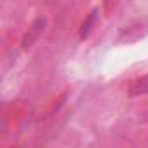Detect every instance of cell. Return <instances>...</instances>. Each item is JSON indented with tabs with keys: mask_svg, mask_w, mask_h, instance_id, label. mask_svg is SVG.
Masks as SVG:
<instances>
[{
	"mask_svg": "<svg viewBox=\"0 0 148 148\" xmlns=\"http://www.w3.org/2000/svg\"><path fill=\"white\" fill-rule=\"evenodd\" d=\"M98 9H94L89 16H87V19L82 23V28H80V38H86L91 32H92V28H94V25H96V21H98Z\"/></svg>",
	"mask_w": 148,
	"mask_h": 148,
	"instance_id": "obj_2",
	"label": "cell"
},
{
	"mask_svg": "<svg viewBox=\"0 0 148 148\" xmlns=\"http://www.w3.org/2000/svg\"><path fill=\"white\" fill-rule=\"evenodd\" d=\"M44 26H45V19H44V18H37L35 23L28 28V33H26L25 38H23V47H30V45L38 38V35L44 32Z\"/></svg>",
	"mask_w": 148,
	"mask_h": 148,
	"instance_id": "obj_1",
	"label": "cell"
},
{
	"mask_svg": "<svg viewBox=\"0 0 148 148\" xmlns=\"http://www.w3.org/2000/svg\"><path fill=\"white\" fill-rule=\"evenodd\" d=\"M148 92V75L141 77L139 80H136L132 86H131V94L136 96V94H145Z\"/></svg>",
	"mask_w": 148,
	"mask_h": 148,
	"instance_id": "obj_3",
	"label": "cell"
}]
</instances>
